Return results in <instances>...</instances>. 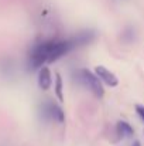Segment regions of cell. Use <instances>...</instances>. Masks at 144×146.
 <instances>
[{
    "label": "cell",
    "mask_w": 144,
    "mask_h": 146,
    "mask_svg": "<svg viewBox=\"0 0 144 146\" xmlns=\"http://www.w3.org/2000/svg\"><path fill=\"white\" fill-rule=\"evenodd\" d=\"M81 47L76 37L74 36L72 38L68 40H48L43 41L40 44H37L36 47L30 51V67L33 70L36 68H41L44 67V62H54L58 58L64 57L65 54H68L69 51Z\"/></svg>",
    "instance_id": "obj_1"
},
{
    "label": "cell",
    "mask_w": 144,
    "mask_h": 146,
    "mask_svg": "<svg viewBox=\"0 0 144 146\" xmlns=\"http://www.w3.org/2000/svg\"><path fill=\"white\" fill-rule=\"evenodd\" d=\"M76 81L79 85H82L84 88L91 91L96 98H103L105 90H103V85H102L100 80L96 77L95 72H92L86 68L78 70L76 71Z\"/></svg>",
    "instance_id": "obj_2"
},
{
    "label": "cell",
    "mask_w": 144,
    "mask_h": 146,
    "mask_svg": "<svg viewBox=\"0 0 144 146\" xmlns=\"http://www.w3.org/2000/svg\"><path fill=\"white\" fill-rule=\"evenodd\" d=\"M41 115L44 116V119L57 121L59 123H62L65 121V113H64L62 108L51 99H48V101L41 104Z\"/></svg>",
    "instance_id": "obj_3"
},
{
    "label": "cell",
    "mask_w": 144,
    "mask_h": 146,
    "mask_svg": "<svg viewBox=\"0 0 144 146\" xmlns=\"http://www.w3.org/2000/svg\"><path fill=\"white\" fill-rule=\"evenodd\" d=\"M95 74H96V77L100 80V82H103V84H106V85H109V87H117V84H119L117 77H116L110 70H107V68L103 67V65H97V67H96Z\"/></svg>",
    "instance_id": "obj_4"
},
{
    "label": "cell",
    "mask_w": 144,
    "mask_h": 146,
    "mask_svg": "<svg viewBox=\"0 0 144 146\" xmlns=\"http://www.w3.org/2000/svg\"><path fill=\"white\" fill-rule=\"evenodd\" d=\"M52 85V75L48 67H41L38 70V87L43 91H48Z\"/></svg>",
    "instance_id": "obj_5"
},
{
    "label": "cell",
    "mask_w": 144,
    "mask_h": 146,
    "mask_svg": "<svg viewBox=\"0 0 144 146\" xmlns=\"http://www.w3.org/2000/svg\"><path fill=\"white\" fill-rule=\"evenodd\" d=\"M117 133L122 138H130V136H133L134 131L130 126V123H127L126 121H119L117 122Z\"/></svg>",
    "instance_id": "obj_6"
},
{
    "label": "cell",
    "mask_w": 144,
    "mask_h": 146,
    "mask_svg": "<svg viewBox=\"0 0 144 146\" xmlns=\"http://www.w3.org/2000/svg\"><path fill=\"white\" fill-rule=\"evenodd\" d=\"M55 94H57V97H58V99L61 102L64 101V95H62V78H61L59 74L55 75Z\"/></svg>",
    "instance_id": "obj_7"
},
{
    "label": "cell",
    "mask_w": 144,
    "mask_h": 146,
    "mask_svg": "<svg viewBox=\"0 0 144 146\" xmlns=\"http://www.w3.org/2000/svg\"><path fill=\"white\" fill-rule=\"evenodd\" d=\"M136 112H137V115L140 116L141 122L144 123V106H141V105H139V106L136 108Z\"/></svg>",
    "instance_id": "obj_8"
},
{
    "label": "cell",
    "mask_w": 144,
    "mask_h": 146,
    "mask_svg": "<svg viewBox=\"0 0 144 146\" xmlns=\"http://www.w3.org/2000/svg\"><path fill=\"white\" fill-rule=\"evenodd\" d=\"M133 146H141V145H140V142H139V141H136V142L133 143Z\"/></svg>",
    "instance_id": "obj_9"
}]
</instances>
